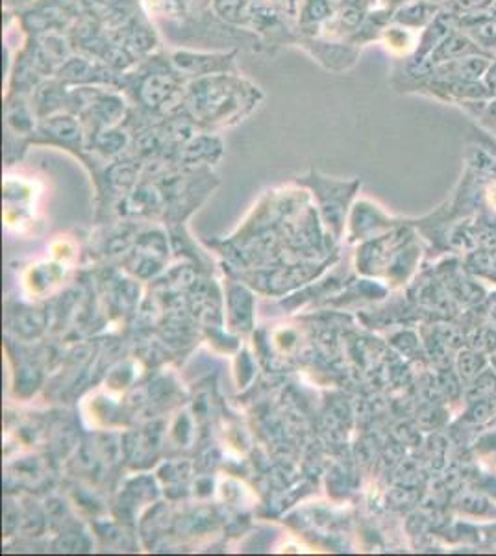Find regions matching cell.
Segmentation results:
<instances>
[{"mask_svg": "<svg viewBox=\"0 0 496 556\" xmlns=\"http://www.w3.org/2000/svg\"><path fill=\"white\" fill-rule=\"evenodd\" d=\"M262 101L259 86L233 71L189 80L182 112L201 127H230L249 117Z\"/></svg>", "mask_w": 496, "mask_h": 556, "instance_id": "1", "label": "cell"}, {"mask_svg": "<svg viewBox=\"0 0 496 556\" xmlns=\"http://www.w3.org/2000/svg\"><path fill=\"white\" fill-rule=\"evenodd\" d=\"M186 84L170 65L167 51L160 49L125 73L119 89L143 114L167 117L182 110Z\"/></svg>", "mask_w": 496, "mask_h": 556, "instance_id": "2", "label": "cell"}, {"mask_svg": "<svg viewBox=\"0 0 496 556\" xmlns=\"http://www.w3.org/2000/svg\"><path fill=\"white\" fill-rule=\"evenodd\" d=\"M167 56L176 73L186 83L204 78V76L233 73L238 70L239 51H202V49H183V47H167Z\"/></svg>", "mask_w": 496, "mask_h": 556, "instance_id": "3", "label": "cell"}, {"mask_svg": "<svg viewBox=\"0 0 496 556\" xmlns=\"http://www.w3.org/2000/svg\"><path fill=\"white\" fill-rule=\"evenodd\" d=\"M296 47H302L325 70L335 71V73L351 70L361 51L358 45L351 43L348 39H330L321 36H315V38L302 36Z\"/></svg>", "mask_w": 496, "mask_h": 556, "instance_id": "4", "label": "cell"}, {"mask_svg": "<svg viewBox=\"0 0 496 556\" xmlns=\"http://www.w3.org/2000/svg\"><path fill=\"white\" fill-rule=\"evenodd\" d=\"M252 7L254 0H207V8L217 20L245 30H251Z\"/></svg>", "mask_w": 496, "mask_h": 556, "instance_id": "5", "label": "cell"}]
</instances>
